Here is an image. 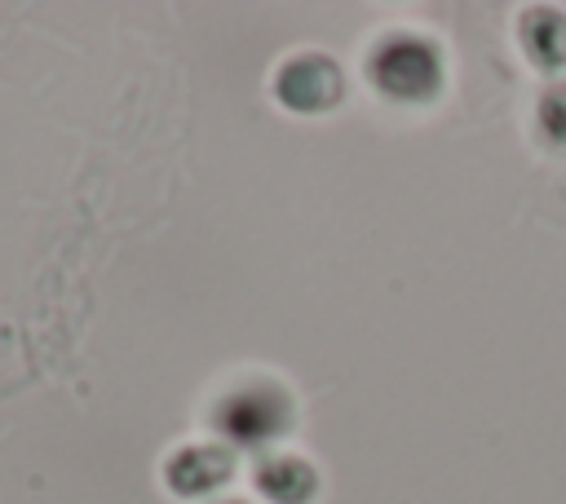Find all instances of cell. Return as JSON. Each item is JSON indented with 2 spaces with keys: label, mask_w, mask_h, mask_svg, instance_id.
<instances>
[{
  "label": "cell",
  "mask_w": 566,
  "mask_h": 504,
  "mask_svg": "<svg viewBox=\"0 0 566 504\" xmlns=\"http://www.w3.org/2000/svg\"><path fill=\"white\" fill-rule=\"evenodd\" d=\"M367 80L394 102H429L442 88V53L424 35L394 31L367 53Z\"/></svg>",
  "instance_id": "cell-1"
},
{
  "label": "cell",
  "mask_w": 566,
  "mask_h": 504,
  "mask_svg": "<svg viewBox=\"0 0 566 504\" xmlns=\"http://www.w3.org/2000/svg\"><path fill=\"white\" fill-rule=\"evenodd\" d=\"M212 424L234 447H270L292 429V398L274 380H248L217 402Z\"/></svg>",
  "instance_id": "cell-2"
},
{
  "label": "cell",
  "mask_w": 566,
  "mask_h": 504,
  "mask_svg": "<svg viewBox=\"0 0 566 504\" xmlns=\"http://www.w3.org/2000/svg\"><path fill=\"white\" fill-rule=\"evenodd\" d=\"M274 97L287 106V111H301V115H318L327 106H336L345 97V80H340V66L323 53H296L279 66L274 75Z\"/></svg>",
  "instance_id": "cell-3"
},
{
  "label": "cell",
  "mask_w": 566,
  "mask_h": 504,
  "mask_svg": "<svg viewBox=\"0 0 566 504\" xmlns=\"http://www.w3.org/2000/svg\"><path fill=\"white\" fill-rule=\"evenodd\" d=\"M164 477L177 495L186 500H199V495H212L221 491L230 477H234V451L221 447V442H195V447H181L168 464H164Z\"/></svg>",
  "instance_id": "cell-4"
},
{
  "label": "cell",
  "mask_w": 566,
  "mask_h": 504,
  "mask_svg": "<svg viewBox=\"0 0 566 504\" xmlns=\"http://www.w3.org/2000/svg\"><path fill=\"white\" fill-rule=\"evenodd\" d=\"M256 491L274 504H310L318 491V473L301 455H265L256 464Z\"/></svg>",
  "instance_id": "cell-5"
},
{
  "label": "cell",
  "mask_w": 566,
  "mask_h": 504,
  "mask_svg": "<svg viewBox=\"0 0 566 504\" xmlns=\"http://www.w3.org/2000/svg\"><path fill=\"white\" fill-rule=\"evenodd\" d=\"M517 35L535 66H544V71L566 66V13L562 9H548V4L526 9L517 22Z\"/></svg>",
  "instance_id": "cell-6"
},
{
  "label": "cell",
  "mask_w": 566,
  "mask_h": 504,
  "mask_svg": "<svg viewBox=\"0 0 566 504\" xmlns=\"http://www.w3.org/2000/svg\"><path fill=\"white\" fill-rule=\"evenodd\" d=\"M535 119H539L544 141L566 146V84H557V88H548V93H544V102H539Z\"/></svg>",
  "instance_id": "cell-7"
},
{
  "label": "cell",
  "mask_w": 566,
  "mask_h": 504,
  "mask_svg": "<svg viewBox=\"0 0 566 504\" xmlns=\"http://www.w3.org/2000/svg\"><path fill=\"white\" fill-rule=\"evenodd\" d=\"M230 504H239V500H230Z\"/></svg>",
  "instance_id": "cell-8"
}]
</instances>
